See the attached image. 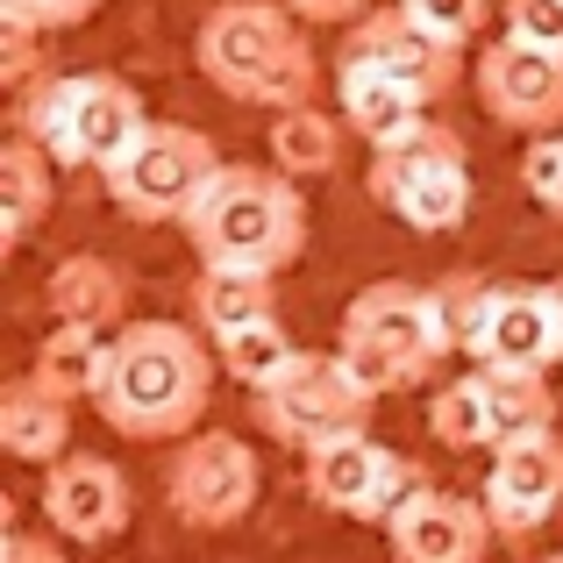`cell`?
Masks as SVG:
<instances>
[{
    "mask_svg": "<svg viewBox=\"0 0 563 563\" xmlns=\"http://www.w3.org/2000/svg\"><path fill=\"white\" fill-rule=\"evenodd\" d=\"M214 350L179 321H129L114 329L93 385V413L129 442H186L214 399Z\"/></svg>",
    "mask_w": 563,
    "mask_h": 563,
    "instance_id": "6da1fadb",
    "label": "cell"
},
{
    "mask_svg": "<svg viewBox=\"0 0 563 563\" xmlns=\"http://www.w3.org/2000/svg\"><path fill=\"white\" fill-rule=\"evenodd\" d=\"M192 65L214 93L250 108H307L321 93V57L307 43V22L286 0H221L192 29Z\"/></svg>",
    "mask_w": 563,
    "mask_h": 563,
    "instance_id": "7a4b0ae2",
    "label": "cell"
},
{
    "mask_svg": "<svg viewBox=\"0 0 563 563\" xmlns=\"http://www.w3.org/2000/svg\"><path fill=\"white\" fill-rule=\"evenodd\" d=\"M179 229L200 264L278 278L307 250V200H300V179H286L278 165H221Z\"/></svg>",
    "mask_w": 563,
    "mask_h": 563,
    "instance_id": "3957f363",
    "label": "cell"
},
{
    "mask_svg": "<svg viewBox=\"0 0 563 563\" xmlns=\"http://www.w3.org/2000/svg\"><path fill=\"white\" fill-rule=\"evenodd\" d=\"M14 129L57 157V172H108L151 129V108L114 71H51L36 93L14 100Z\"/></svg>",
    "mask_w": 563,
    "mask_h": 563,
    "instance_id": "277c9868",
    "label": "cell"
},
{
    "mask_svg": "<svg viewBox=\"0 0 563 563\" xmlns=\"http://www.w3.org/2000/svg\"><path fill=\"white\" fill-rule=\"evenodd\" d=\"M221 165H229V157L214 151L207 129H192V122H151L108 172H100V186H108V200L122 207L129 221H186L192 200L214 186Z\"/></svg>",
    "mask_w": 563,
    "mask_h": 563,
    "instance_id": "5b68a950",
    "label": "cell"
},
{
    "mask_svg": "<svg viewBox=\"0 0 563 563\" xmlns=\"http://www.w3.org/2000/svg\"><path fill=\"white\" fill-rule=\"evenodd\" d=\"M372 421V393L350 378V364L335 350H300L278 378L257 385V428L286 450H321V442L350 435Z\"/></svg>",
    "mask_w": 563,
    "mask_h": 563,
    "instance_id": "8992f818",
    "label": "cell"
},
{
    "mask_svg": "<svg viewBox=\"0 0 563 563\" xmlns=\"http://www.w3.org/2000/svg\"><path fill=\"white\" fill-rule=\"evenodd\" d=\"M421 485H428L421 464H413V456H393L385 442L364 435V428H350V435L307 450V493H314L329 514H343V521L385 528Z\"/></svg>",
    "mask_w": 563,
    "mask_h": 563,
    "instance_id": "52a82bcc",
    "label": "cell"
},
{
    "mask_svg": "<svg viewBox=\"0 0 563 563\" xmlns=\"http://www.w3.org/2000/svg\"><path fill=\"white\" fill-rule=\"evenodd\" d=\"M257 450L235 442L229 428H192V435L172 450V471H165V493H172V514L200 536H221L235 528L250 507H257Z\"/></svg>",
    "mask_w": 563,
    "mask_h": 563,
    "instance_id": "ba28073f",
    "label": "cell"
},
{
    "mask_svg": "<svg viewBox=\"0 0 563 563\" xmlns=\"http://www.w3.org/2000/svg\"><path fill=\"white\" fill-rule=\"evenodd\" d=\"M471 86H478L485 114L499 129H521V136L563 129V51H550V43H521V36L485 43Z\"/></svg>",
    "mask_w": 563,
    "mask_h": 563,
    "instance_id": "9c48e42d",
    "label": "cell"
},
{
    "mask_svg": "<svg viewBox=\"0 0 563 563\" xmlns=\"http://www.w3.org/2000/svg\"><path fill=\"white\" fill-rule=\"evenodd\" d=\"M343 329L385 343V350H393V357L413 372V385L435 378L442 364L464 350V343H456V329L442 321V307H435V286H399V278H378V286H364L357 300H350Z\"/></svg>",
    "mask_w": 563,
    "mask_h": 563,
    "instance_id": "30bf717a",
    "label": "cell"
},
{
    "mask_svg": "<svg viewBox=\"0 0 563 563\" xmlns=\"http://www.w3.org/2000/svg\"><path fill=\"white\" fill-rule=\"evenodd\" d=\"M464 357L478 372H550L563 364V321L550 286H493Z\"/></svg>",
    "mask_w": 563,
    "mask_h": 563,
    "instance_id": "8fae6325",
    "label": "cell"
},
{
    "mask_svg": "<svg viewBox=\"0 0 563 563\" xmlns=\"http://www.w3.org/2000/svg\"><path fill=\"white\" fill-rule=\"evenodd\" d=\"M478 499H485V514H493V528L514 536V542L536 536V528H550L556 507H563V435L542 428V435L499 442Z\"/></svg>",
    "mask_w": 563,
    "mask_h": 563,
    "instance_id": "7c38bea8",
    "label": "cell"
},
{
    "mask_svg": "<svg viewBox=\"0 0 563 563\" xmlns=\"http://www.w3.org/2000/svg\"><path fill=\"white\" fill-rule=\"evenodd\" d=\"M493 536L499 528H493V514H485V499L442 493V485H421V493L385 521L393 563H485Z\"/></svg>",
    "mask_w": 563,
    "mask_h": 563,
    "instance_id": "4fadbf2b",
    "label": "cell"
},
{
    "mask_svg": "<svg viewBox=\"0 0 563 563\" xmlns=\"http://www.w3.org/2000/svg\"><path fill=\"white\" fill-rule=\"evenodd\" d=\"M129 514H136V499H129V478L108 464V456H57L51 471H43V521H51V536L65 542H114L129 528Z\"/></svg>",
    "mask_w": 563,
    "mask_h": 563,
    "instance_id": "5bb4252c",
    "label": "cell"
},
{
    "mask_svg": "<svg viewBox=\"0 0 563 563\" xmlns=\"http://www.w3.org/2000/svg\"><path fill=\"white\" fill-rule=\"evenodd\" d=\"M335 57H357V65H378V71H393V79H407L428 108H435L442 93H456V71H464V65H456L464 51L435 43L407 8H399V0H393V8H372L364 22H350Z\"/></svg>",
    "mask_w": 563,
    "mask_h": 563,
    "instance_id": "9a60e30c",
    "label": "cell"
},
{
    "mask_svg": "<svg viewBox=\"0 0 563 563\" xmlns=\"http://www.w3.org/2000/svg\"><path fill=\"white\" fill-rule=\"evenodd\" d=\"M0 450L22 456V464H43L51 471L57 456H71V399L51 393L36 372L14 378L0 393Z\"/></svg>",
    "mask_w": 563,
    "mask_h": 563,
    "instance_id": "2e32d148",
    "label": "cell"
},
{
    "mask_svg": "<svg viewBox=\"0 0 563 563\" xmlns=\"http://www.w3.org/2000/svg\"><path fill=\"white\" fill-rule=\"evenodd\" d=\"M129 272L114 257H93V250H79V257H65L51 278H43V300H51L57 321H79V329H122L129 314Z\"/></svg>",
    "mask_w": 563,
    "mask_h": 563,
    "instance_id": "e0dca14e",
    "label": "cell"
},
{
    "mask_svg": "<svg viewBox=\"0 0 563 563\" xmlns=\"http://www.w3.org/2000/svg\"><path fill=\"white\" fill-rule=\"evenodd\" d=\"M335 100H343V129L364 143H385L399 136L407 122H421L428 100L413 93L407 79H393V71L378 65H357V57H335Z\"/></svg>",
    "mask_w": 563,
    "mask_h": 563,
    "instance_id": "ac0fdd59",
    "label": "cell"
},
{
    "mask_svg": "<svg viewBox=\"0 0 563 563\" xmlns=\"http://www.w3.org/2000/svg\"><path fill=\"white\" fill-rule=\"evenodd\" d=\"M372 200L393 221H407L413 235H450V229H464V214H471V165L464 157H442V165H421V172H407V179H393L385 192H372Z\"/></svg>",
    "mask_w": 563,
    "mask_h": 563,
    "instance_id": "d6986e66",
    "label": "cell"
},
{
    "mask_svg": "<svg viewBox=\"0 0 563 563\" xmlns=\"http://www.w3.org/2000/svg\"><path fill=\"white\" fill-rule=\"evenodd\" d=\"M51 192H57V157L14 129L0 143V250H22V235L51 214Z\"/></svg>",
    "mask_w": 563,
    "mask_h": 563,
    "instance_id": "ffe728a7",
    "label": "cell"
},
{
    "mask_svg": "<svg viewBox=\"0 0 563 563\" xmlns=\"http://www.w3.org/2000/svg\"><path fill=\"white\" fill-rule=\"evenodd\" d=\"M264 151H272V165L286 172V179H321V172H335V157H343V114H329L321 100L278 108L272 129H264Z\"/></svg>",
    "mask_w": 563,
    "mask_h": 563,
    "instance_id": "44dd1931",
    "label": "cell"
},
{
    "mask_svg": "<svg viewBox=\"0 0 563 563\" xmlns=\"http://www.w3.org/2000/svg\"><path fill=\"white\" fill-rule=\"evenodd\" d=\"M257 314H278L272 300V272H229V264H200L192 278V329L207 335H229Z\"/></svg>",
    "mask_w": 563,
    "mask_h": 563,
    "instance_id": "7402d4cb",
    "label": "cell"
},
{
    "mask_svg": "<svg viewBox=\"0 0 563 563\" xmlns=\"http://www.w3.org/2000/svg\"><path fill=\"white\" fill-rule=\"evenodd\" d=\"M108 343H114L108 329H79V321H57V329H43L36 364H29V372L51 385V393H65V399H93L100 364H108Z\"/></svg>",
    "mask_w": 563,
    "mask_h": 563,
    "instance_id": "603a6c76",
    "label": "cell"
},
{
    "mask_svg": "<svg viewBox=\"0 0 563 563\" xmlns=\"http://www.w3.org/2000/svg\"><path fill=\"white\" fill-rule=\"evenodd\" d=\"M485 378V413H493V450L556 428V393L550 372H478Z\"/></svg>",
    "mask_w": 563,
    "mask_h": 563,
    "instance_id": "cb8c5ba5",
    "label": "cell"
},
{
    "mask_svg": "<svg viewBox=\"0 0 563 563\" xmlns=\"http://www.w3.org/2000/svg\"><path fill=\"white\" fill-rule=\"evenodd\" d=\"M214 357H221V372H229L235 385L257 393L264 378H278L292 357H300V343L286 335V321H278V314H257V321H243V329L214 335Z\"/></svg>",
    "mask_w": 563,
    "mask_h": 563,
    "instance_id": "d4e9b609",
    "label": "cell"
},
{
    "mask_svg": "<svg viewBox=\"0 0 563 563\" xmlns=\"http://www.w3.org/2000/svg\"><path fill=\"white\" fill-rule=\"evenodd\" d=\"M442 157H464V136H456L450 122H435V114H421V122H407L399 136L372 143V172H364V192H385L393 179H407V172H421V165H442Z\"/></svg>",
    "mask_w": 563,
    "mask_h": 563,
    "instance_id": "484cf974",
    "label": "cell"
},
{
    "mask_svg": "<svg viewBox=\"0 0 563 563\" xmlns=\"http://www.w3.org/2000/svg\"><path fill=\"white\" fill-rule=\"evenodd\" d=\"M428 435H435L450 456L493 450V413H485V378H478V372L435 385V399H428Z\"/></svg>",
    "mask_w": 563,
    "mask_h": 563,
    "instance_id": "4316f807",
    "label": "cell"
},
{
    "mask_svg": "<svg viewBox=\"0 0 563 563\" xmlns=\"http://www.w3.org/2000/svg\"><path fill=\"white\" fill-rule=\"evenodd\" d=\"M399 8H407L435 43H450V51L478 43V36H485V22H493V0H399Z\"/></svg>",
    "mask_w": 563,
    "mask_h": 563,
    "instance_id": "83f0119b",
    "label": "cell"
},
{
    "mask_svg": "<svg viewBox=\"0 0 563 563\" xmlns=\"http://www.w3.org/2000/svg\"><path fill=\"white\" fill-rule=\"evenodd\" d=\"M335 357L350 364V378H357V385H364L372 399H385V393H407V385H413V372H407V364H399V357H393L385 343H372V335H350V329H343V343H335Z\"/></svg>",
    "mask_w": 563,
    "mask_h": 563,
    "instance_id": "f1b7e54d",
    "label": "cell"
},
{
    "mask_svg": "<svg viewBox=\"0 0 563 563\" xmlns=\"http://www.w3.org/2000/svg\"><path fill=\"white\" fill-rule=\"evenodd\" d=\"M43 79H51V65H43V43H36V29H22V22H0V86H8V100L36 93Z\"/></svg>",
    "mask_w": 563,
    "mask_h": 563,
    "instance_id": "f546056e",
    "label": "cell"
},
{
    "mask_svg": "<svg viewBox=\"0 0 563 563\" xmlns=\"http://www.w3.org/2000/svg\"><path fill=\"white\" fill-rule=\"evenodd\" d=\"M521 186H528V200H536V207H550V214L563 221V129H550V136H528Z\"/></svg>",
    "mask_w": 563,
    "mask_h": 563,
    "instance_id": "4dcf8cb0",
    "label": "cell"
},
{
    "mask_svg": "<svg viewBox=\"0 0 563 563\" xmlns=\"http://www.w3.org/2000/svg\"><path fill=\"white\" fill-rule=\"evenodd\" d=\"M493 286H499V278H478V272H450V278L435 286V307H442V321L456 329V343H471V329H478Z\"/></svg>",
    "mask_w": 563,
    "mask_h": 563,
    "instance_id": "1f68e13d",
    "label": "cell"
},
{
    "mask_svg": "<svg viewBox=\"0 0 563 563\" xmlns=\"http://www.w3.org/2000/svg\"><path fill=\"white\" fill-rule=\"evenodd\" d=\"M108 0H0V22H22L36 36H57V29H79L86 14H100Z\"/></svg>",
    "mask_w": 563,
    "mask_h": 563,
    "instance_id": "d6a6232c",
    "label": "cell"
},
{
    "mask_svg": "<svg viewBox=\"0 0 563 563\" xmlns=\"http://www.w3.org/2000/svg\"><path fill=\"white\" fill-rule=\"evenodd\" d=\"M507 36L563 51V0H507Z\"/></svg>",
    "mask_w": 563,
    "mask_h": 563,
    "instance_id": "836d02e7",
    "label": "cell"
},
{
    "mask_svg": "<svg viewBox=\"0 0 563 563\" xmlns=\"http://www.w3.org/2000/svg\"><path fill=\"white\" fill-rule=\"evenodd\" d=\"M300 22H314V29H350V22H364L372 14V0H286Z\"/></svg>",
    "mask_w": 563,
    "mask_h": 563,
    "instance_id": "e575fe53",
    "label": "cell"
},
{
    "mask_svg": "<svg viewBox=\"0 0 563 563\" xmlns=\"http://www.w3.org/2000/svg\"><path fill=\"white\" fill-rule=\"evenodd\" d=\"M65 536H29V528H8V542H0V563H65L57 550Z\"/></svg>",
    "mask_w": 563,
    "mask_h": 563,
    "instance_id": "d590c367",
    "label": "cell"
},
{
    "mask_svg": "<svg viewBox=\"0 0 563 563\" xmlns=\"http://www.w3.org/2000/svg\"><path fill=\"white\" fill-rule=\"evenodd\" d=\"M550 292H556V321H563V278H556V286H550Z\"/></svg>",
    "mask_w": 563,
    "mask_h": 563,
    "instance_id": "8d00e7d4",
    "label": "cell"
},
{
    "mask_svg": "<svg viewBox=\"0 0 563 563\" xmlns=\"http://www.w3.org/2000/svg\"><path fill=\"white\" fill-rule=\"evenodd\" d=\"M550 563H563V550H556V556H550Z\"/></svg>",
    "mask_w": 563,
    "mask_h": 563,
    "instance_id": "74e56055",
    "label": "cell"
}]
</instances>
